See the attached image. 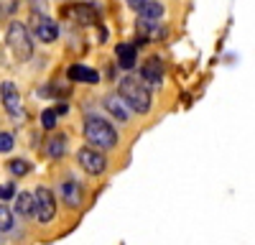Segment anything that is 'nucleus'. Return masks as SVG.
I'll return each instance as SVG.
<instances>
[{
	"label": "nucleus",
	"mask_w": 255,
	"mask_h": 245,
	"mask_svg": "<svg viewBox=\"0 0 255 245\" xmlns=\"http://www.w3.org/2000/svg\"><path fill=\"white\" fill-rule=\"evenodd\" d=\"M105 108H108L110 115L118 118L120 122H128V110H125L123 97H118V95H108V97H105Z\"/></svg>",
	"instance_id": "nucleus-11"
},
{
	"label": "nucleus",
	"mask_w": 255,
	"mask_h": 245,
	"mask_svg": "<svg viewBox=\"0 0 255 245\" xmlns=\"http://www.w3.org/2000/svg\"><path fill=\"white\" fill-rule=\"evenodd\" d=\"M13 146H15L13 135H10V133H0V153H10Z\"/></svg>",
	"instance_id": "nucleus-20"
},
{
	"label": "nucleus",
	"mask_w": 255,
	"mask_h": 245,
	"mask_svg": "<svg viewBox=\"0 0 255 245\" xmlns=\"http://www.w3.org/2000/svg\"><path fill=\"white\" fill-rule=\"evenodd\" d=\"M56 120H59V113L51 110V108L41 113V125H44L46 130H54V128H56Z\"/></svg>",
	"instance_id": "nucleus-18"
},
{
	"label": "nucleus",
	"mask_w": 255,
	"mask_h": 245,
	"mask_svg": "<svg viewBox=\"0 0 255 245\" xmlns=\"http://www.w3.org/2000/svg\"><path fill=\"white\" fill-rule=\"evenodd\" d=\"M0 92H3V105L10 115H18L20 113V95L15 90L13 82H3V87H0Z\"/></svg>",
	"instance_id": "nucleus-8"
},
{
	"label": "nucleus",
	"mask_w": 255,
	"mask_h": 245,
	"mask_svg": "<svg viewBox=\"0 0 255 245\" xmlns=\"http://www.w3.org/2000/svg\"><path fill=\"white\" fill-rule=\"evenodd\" d=\"M77 161L90 176H100V174H105V169H108V158H105L95 146L92 148H79L77 151Z\"/></svg>",
	"instance_id": "nucleus-5"
},
{
	"label": "nucleus",
	"mask_w": 255,
	"mask_h": 245,
	"mask_svg": "<svg viewBox=\"0 0 255 245\" xmlns=\"http://www.w3.org/2000/svg\"><path fill=\"white\" fill-rule=\"evenodd\" d=\"M161 15H163V8H161L158 3H151V0H145V3L140 5V18L145 20L148 26H156Z\"/></svg>",
	"instance_id": "nucleus-14"
},
{
	"label": "nucleus",
	"mask_w": 255,
	"mask_h": 245,
	"mask_svg": "<svg viewBox=\"0 0 255 245\" xmlns=\"http://www.w3.org/2000/svg\"><path fill=\"white\" fill-rule=\"evenodd\" d=\"M15 197V187L13 184H0V199H10Z\"/></svg>",
	"instance_id": "nucleus-21"
},
{
	"label": "nucleus",
	"mask_w": 255,
	"mask_h": 245,
	"mask_svg": "<svg viewBox=\"0 0 255 245\" xmlns=\"http://www.w3.org/2000/svg\"><path fill=\"white\" fill-rule=\"evenodd\" d=\"M125 3L130 5V8H135V10H138V8H140V5L145 3V0H125Z\"/></svg>",
	"instance_id": "nucleus-22"
},
{
	"label": "nucleus",
	"mask_w": 255,
	"mask_h": 245,
	"mask_svg": "<svg viewBox=\"0 0 255 245\" xmlns=\"http://www.w3.org/2000/svg\"><path fill=\"white\" fill-rule=\"evenodd\" d=\"M46 151H49L51 158H61L64 151H67V138H64V135H54V138H49Z\"/></svg>",
	"instance_id": "nucleus-16"
},
{
	"label": "nucleus",
	"mask_w": 255,
	"mask_h": 245,
	"mask_svg": "<svg viewBox=\"0 0 255 245\" xmlns=\"http://www.w3.org/2000/svg\"><path fill=\"white\" fill-rule=\"evenodd\" d=\"M15 212H18L20 217H31V215H33V194L20 192V194L15 197Z\"/></svg>",
	"instance_id": "nucleus-15"
},
{
	"label": "nucleus",
	"mask_w": 255,
	"mask_h": 245,
	"mask_svg": "<svg viewBox=\"0 0 255 245\" xmlns=\"http://www.w3.org/2000/svg\"><path fill=\"white\" fill-rule=\"evenodd\" d=\"M72 15H74V20H79L82 26H92L95 20H97L95 5H90V3H77V5L72 8Z\"/></svg>",
	"instance_id": "nucleus-10"
},
{
	"label": "nucleus",
	"mask_w": 255,
	"mask_h": 245,
	"mask_svg": "<svg viewBox=\"0 0 255 245\" xmlns=\"http://www.w3.org/2000/svg\"><path fill=\"white\" fill-rule=\"evenodd\" d=\"M115 54H118V64L123 69H133L135 67V46L133 44H120L115 49Z\"/></svg>",
	"instance_id": "nucleus-12"
},
{
	"label": "nucleus",
	"mask_w": 255,
	"mask_h": 245,
	"mask_svg": "<svg viewBox=\"0 0 255 245\" xmlns=\"http://www.w3.org/2000/svg\"><path fill=\"white\" fill-rule=\"evenodd\" d=\"M67 77L72 82H84V85H97V82H100V74L95 69H90V67H84V64H72Z\"/></svg>",
	"instance_id": "nucleus-9"
},
{
	"label": "nucleus",
	"mask_w": 255,
	"mask_h": 245,
	"mask_svg": "<svg viewBox=\"0 0 255 245\" xmlns=\"http://www.w3.org/2000/svg\"><path fill=\"white\" fill-rule=\"evenodd\" d=\"M5 38H8V46H10V51L15 54V59H20V61L31 59V54H33V41H31V33L26 31L23 23L13 20V23L8 26Z\"/></svg>",
	"instance_id": "nucleus-3"
},
{
	"label": "nucleus",
	"mask_w": 255,
	"mask_h": 245,
	"mask_svg": "<svg viewBox=\"0 0 255 245\" xmlns=\"http://www.w3.org/2000/svg\"><path fill=\"white\" fill-rule=\"evenodd\" d=\"M84 138L90 140V146L100 148V151H110L118 146V130L102 118H87L84 120Z\"/></svg>",
	"instance_id": "nucleus-2"
},
{
	"label": "nucleus",
	"mask_w": 255,
	"mask_h": 245,
	"mask_svg": "<svg viewBox=\"0 0 255 245\" xmlns=\"http://www.w3.org/2000/svg\"><path fill=\"white\" fill-rule=\"evenodd\" d=\"M28 163L23 161V158H15V161H10V171L15 174V176H23V174H28Z\"/></svg>",
	"instance_id": "nucleus-19"
},
{
	"label": "nucleus",
	"mask_w": 255,
	"mask_h": 245,
	"mask_svg": "<svg viewBox=\"0 0 255 245\" xmlns=\"http://www.w3.org/2000/svg\"><path fill=\"white\" fill-rule=\"evenodd\" d=\"M36 38H41L44 44H51V41L59 38V28L49 15H38L36 18Z\"/></svg>",
	"instance_id": "nucleus-7"
},
{
	"label": "nucleus",
	"mask_w": 255,
	"mask_h": 245,
	"mask_svg": "<svg viewBox=\"0 0 255 245\" xmlns=\"http://www.w3.org/2000/svg\"><path fill=\"white\" fill-rule=\"evenodd\" d=\"M33 215L38 222H51L54 215H56V202H54V194L46 189V187H38L36 194H33Z\"/></svg>",
	"instance_id": "nucleus-4"
},
{
	"label": "nucleus",
	"mask_w": 255,
	"mask_h": 245,
	"mask_svg": "<svg viewBox=\"0 0 255 245\" xmlns=\"http://www.w3.org/2000/svg\"><path fill=\"white\" fill-rule=\"evenodd\" d=\"M140 79L145 82L148 87H158L161 79H163V61H161L158 56H148V59L143 61Z\"/></svg>",
	"instance_id": "nucleus-6"
},
{
	"label": "nucleus",
	"mask_w": 255,
	"mask_h": 245,
	"mask_svg": "<svg viewBox=\"0 0 255 245\" xmlns=\"http://www.w3.org/2000/svg\"><path fill=\"white\" fill-rule=\"evenodd\" d=\"M61 197H64V202L69 204V207H79V202H82V192H79V187H77V181H64L61 184Z\"/></svg>",
	"instance_id": "nucleus-13"
},
{
	"label": "nucleus",
	"mask_w": 255,
	"mask_h": 245,
	"mask_svg": "<svg viewBox=\"0 0 255 245\" xmlns=\"http://www.w3.org/2000/svg\"><path fill=\"white\" fill-rule=\"evenodd\" d=\"M10 228H13V212L5 204H0V233H8Z\"/></svg>",
	"instance_id": "nucleus-17"
},
{
	"label": "nucleus",
	"mask_w": 255,
	"mask_h": 245,
	"mask_svg": "<svg viewBox=\"0 0 255 245\" xmlns=\"http://www.w3.org/2000/svg\"><path fill=\"white\" fill-rule=\"evenodd\" d=\"M118 92H120V97H123V102L125 105H130L135 113H140V115H145L148 110H151V90H148V85L143 79H138V77H123L120 79V87H118Z\"/></svg>",
	"instance_id": "nucleus-1"
}]
</instances>
